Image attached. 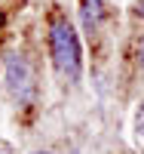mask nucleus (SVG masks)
Wrapping results in <instances>:
<instances>
[{"label": "nucleus", "mask_w": 144, "mask_h": 154, "mask_svg": "<svg viewBox=\"0 0 144 154\" xmlns=\"http://www.w3.org/2000/svg\"><path fill=\"white\" fill-rule=\"evenodd\" d=\"M49 43H52V59H55V68L61 77L77 80L80 77V40L71 28V22L58 19L49 31Z\"/></svg>", "instance_id": "f257e3e1"}, {"label": "nucleus", "mask_w": 144, "mask_h": 154, "mask_svg": "<svg viewBox=\"0 0 144 154\" xmlns=\"http://www.w3.org/2000/svg\"><path fill=\"white\" fill-rule=\"evenodd\" d=\"M135 133H138V139H144V102H141L138 117H135Z\"/></svg>", "instance_id": "20e7f679"}, {"label": "nucleus", "mask_w": 144, "mask_h": 154, "mask_svg": "<svg viewBox=\"0 0 144 154\" xmlns=\"http://www.w3.org/2000/svg\"><path fill=\"white\" fill-rule=\"evenodd\" d=\"M83 25H86V31H92L95 25L101 22V0H83Z\"/></svg>", "instance_id": "7ed1b4c3"}, {"label": "nucleus", "mask_w": 144, "mask_h": 154, "mask_svg": "<svg viewBox=\"0 0 144 154\" xmlns=\"http://www.w3.org/2000/svg\"><path fill=\"white\" fill-rule=\"evenodd\" d=\"M0 154H9V148H0Z\"/></svg>", "instance_id": "423d86ee"}, {"label": "nucleus", "mask_w": 144, "mask_h": 154, "mask_svg": "<svg viewBox=\"0 0 144 154\" xmlns=\"http://www.w3.org/2000/svg\"><path fill=\"white\" fill-rule=\"evenodd\" d=\"M138 12H141V16H144V0H138Z\"/></svg>", "instance_id": "39448f33"}, {"label": "nucleus", "mask_w": 144, "mask_h": 154, "mask_svg": "<svg viewBox=\"0 0 144 154\" xmlns=\"http://www.w3.org/2000/svg\"><path fill=\"white\" fill-rule=\"evenodd\" d=\"M141 65H144V53H141Z\"/></svg>", "instance_id": "6e6552de"}, {"label": "nucleus", "mask_w": 144, "mask_h": 154, "mask_svg": "<svg viewBox=\"0 0 144 154\" xmlns=\"http://www.w3.org/2000/svg\"><path fill=\"white\" fill-rule=\"evenodd\" d=\"M34 154H49V151H34Z\"/></svg>", "instance_id": "0eeeda50"}, {"label": "nucleus", "mask_w": 144, "mask_h": 154, "mask_svg": "<svg viewBox=\"0 0 144 154\" xmlns=\"http://www.w3.org/2000/svg\"><path fill=\"white\" fill-rule=\"evenodd\" d=\"M6 83H9V93L19 102H31V96H34V71H31L25 56H9V62H6Z\"/></svg>", "instance_id": "f03ea898"}]
</instances>
